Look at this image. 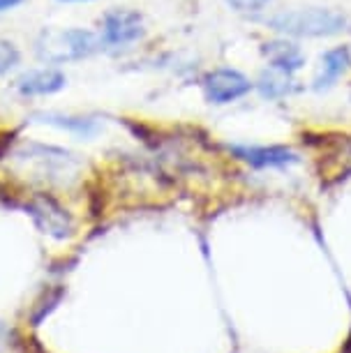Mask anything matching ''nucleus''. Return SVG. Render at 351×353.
<instances>
[{
	"label": "nucleus",
	"instance_id": "nucleus-5",
	"mask_svg": "<svg viewBox=\"0 0 351 353\" xmlns=\"http://www.w3.org/2000/svg\"><path fill=\"white\" fill-rule=\"evenodd\" d=\"M229 150L254 169H277L298 162L296 152L284 145H231Z\"/></svg>",
	"mask_w": 351,
	"mask_h": 353
},
{
	"label": "nucleus",
	"instance_id": "nucleus-2",
	"mask_svg": "<svg viewBox=\"0 0 351 353\" xmlns=\"http://www.w3.org/2000/svg\"><path fill=\"white\" fill-rule=\"evenodd\" d=\"M97 39L90 30L83 28H63L44 30L35 42V53L42 63L63 65L72 61H83L95 53Z\"/></svg>",
	"mask_w": 351,
	"mask_h": 353
},
{
	"label": "nucleus",
	"instance_id": "nucleus-1",
	"mask_svg": "<svg viewBox=\"0 0 351 353\" xmlns=\"http://www.w3.org/2000/svg\"><path fill=\"white\" fill-rule=\"evenodd\" d=\"M266 23L277 32L294 37H330L347 28V17L333 10L308 8V10H291L266 19Z\"/></svg>",
	"mask_w": 351,
	"mask_h": 353
},
{
	"label": "nucleus",
	"instance_id": "nucleus-14",
	"mask_svg": "<svg viewBox=\"0 0 351 353\" xmlns=\"http://www.w3.org/2000/svg\"><path fill=\"white\" fill-rule=\"evenodd\" d=\"M23 0H0V12H8V10H14L17 5H21Z\"/></svg>",
	"mask_w": 351,
	"mask_h": 353
},
{
	"label": "nucleus",
	"instance_id": "nucleus-11",
	"mask_svg": "<svg viewBox=\"0 0 351 353\" xmlns=\"http://www.w3.org/2000/svg\"><path fill=\"white\" fill-rule=\"evenodd\" d=\"M289 77L291 74H287V72L270 68L268 72H263L261 79H259V92L268 99L284 97L291 90V79Z\"/></svg>",
	"mask_w": 351,
	"mask_h": 353
},
{
	"label": "nucleus",
	"instance_id": "nucleus-8",
	"mask_svg": "<svg viewBox=\"0 0 351 353\" xmlns=\"http://www.w3.org/2000/svg\"><path fill=\"white\" fill-rule=\"evenodd\" d=\"M351 65V53L347 46H337L330 49L321 56V68L314 77V90H328L330 85H335V81L340 79Z\"/></svg>",
	"mask_w": 351,
	"mask_h": 353
},
{
	"label": "nucleus",
	"instance_id": "nucleus-4",
	"mask_svg": "<svg viewBox=\"0 0 351 353\" xmlns=\"http://www.w3.org/2000/svg\"><path fill=\"white\" fill-rule=\"evenodd\" d=\"M250 88H252V83H250L248 77H243L241 72L227 70V68L208 72L206 79H203V90H206L208 102H213V104L236 102V99L248 95Z\"/></svg>",
	"mask_w": 351,
	"mask_h": 353
},
{
	"label": "nucleus",
	"instance_id": "nucleus-9",
	"mask_svg": "<svg viewBox=\"0 0 351 353\" xmlns=\"http://www.w3.org/2000/svg\"><path fill=\"white\" fill-rule=\"evenodd\" d=\"M32 121L44 123V125H51V128H58V130H65V132H70V134H77V137H83V139L97 134V130H99V123L95 121V118H90V116L37 113V116H32Z\"/></svg>",
	"mask_w": 351,
	"mask_h": 353
},
{
	"label": "nucleus",
	"instance_id": "nucleus-6",
	"mask_svg": "<svg viewBox=\"0 0 351 353\" xmlns=\"http://www.w3.org/2000/svg\"><path fill=\"white\" fill-rule=\"evenodd\" d=\"M28 208L32 212V217H35V222L44 229V233L56 238H65L72 233V219L68 215V210H63L58 201H54L51 196L37 194L30 201Z\"/></svg>",
	"mask_w": 351,
	"mask_h": 353
},
{
	"label": "nucleus",
	"instance_id": "nucleus-10",
	"mask_svg": "<svg viewBox=\"0 0 351 353\" xmlns=\"http://www.w3.org/2000/svg\"><path fill=\"white\" fill-rule=\"evenodd\" d=\"M263 53L268 56L270 68L287 72V74H294V72H298L303 65H305L303 51L298 49L296 44H289V42H270V44H266Z\"/></svg>",
	"mask_w": 351,
	"mask_h": 353
},
{
	"label": "nucleus",
	"instance_id": "nucleus-13",
	"mask_svg": "<svg viewBox=\"0 0 351 353\" xmlns=\"http://www.w3.org/2000/svg\"><path fill=\"white\" fill-rule=\"evenodd\" d=\"M227 3L236 12H259L266 8L270 0H227Z\"/></svg>",
	"mask_w": 351,
	"mask_h": 353
},
{
	"label": "nucleus",
	"instance_id": "nucleus-15",
	"mask_svg": "<svg viewBox=\"0 0 351 353\" xmlns=\"http://www.w3.org/2000/svg\"><path fill=\"white\" fill-rule=\"evenodd\" d=\"M63 3H88V0H63Z\"/></svg>",
	"mask_w": 351,
	"mask_h": 353
},
{
	"label": "nucleus",
	"instance_id": "nucleus-3",
	"mask_svg": "<svg viewBox=\"0 0 351 353\" xmlns=\"http://www.w3.org/2000/svg\"><path fill=\"white\" fill-rule=\"evenodd\" d=\"M143 37V19L132 10H111L102 17V44L121 49Z\"/></svg>",
	"mask_w": 351,
	"mask_h": 353
},
{
	"label": "nucleus",
	"instance_id": "nucleus-12",
	"mask_svg": "<svg viewBox=\"0 0 351 353\" xmlns=\"http://www.w3.org/2000/svg\"><path fill=\"white\" fill-rule=\"evenodd\" d=\"M19 61H21V53L8 39H0V74H8L10 70H14Z\"/></svg>",
	"mask_w": 351,
	"mask_h": 353
},
{
	"label": "nucleus",
	"instance_id": "nucleus-7",
	"mask_svg": "<svg viewBox=\"0 0 351 353\" xmlns=\"http://www.w3.org/2000/svg\"><path fill=\"white\" fill-rule=\"evenodd\" d=\"M68 79L58 68H39L28 70L17 79V90L26 97H44L63 90Z\"/></svg>",
	"mask_w": 351,
	"mask_h": 353
}]
</instances>
